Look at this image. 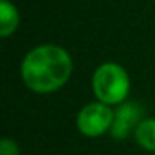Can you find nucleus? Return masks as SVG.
Masks as SVG:
<instances>
[{
    "label": "nucleus",
    "mask_w": 155,
    "mask_h": 155,
    "mask_svg": "<svg viewBox=\"0 0 155 155\" xmlns=\"http://www.w3.org/2000/svg\"><path fill=\"white\" fill-rule=\"evenodd\" d=\"M114 124V108L107 104L95 100L84 105L75 117V127L85 137H102L110 132Z\"/></svg>",
    "instance_id": "obj_3"
},
{
    "label": "nucleus",
    "mask_w": 155,
    "mask_h": 155,
    "mask_svg": "<svg viewBox=\"0 0 155 155\" xmlns=\"http://www.w3.org/2000/svg\"><path fill=\"white\" fill-rule=\"evenodd\" d=\"M0 155H20L18 143L10 137H4L0 140Z\"/></svg>",
    "instance_id": "obj_7"
},
{
    "label": "nucleus",
    "mask_w": 155,
    "mask_h": 155,
    "mask_svg": "<svg viewBox=\"0 0 155 155\" xmlns=\"http://www.w3.org/2000/svg\"><path fill=\"white\" fill-rule=\"evenodd\" d=\"M128 72L117 62H104L92 75V92L102 104L117 107L125 102L130 94Z\"/></svg>",
    "instance_id": "obj_2"
},
{
    "label": "nucleus",
    "mask_w": 155,
    "mask_h": 155,
    "mask_svg": "<svg viewBox=\"0 0 155 155\" xmlns=\"http://www.w3.org/2000/svg\"><path fill=\"white\" fill-rule=\"evenodd\" d=\"M74 72V60L67 48L40 44L30 48L20 62L24 85L34 94L47 95L60 90Z\"/></svg>",
    "instance_id": "obj_1"
},
{
    "label": "nucleus",
    "mask_w": 155,
    "mask_h": 155,
    "mask_svg": "<svg viewBox=\"0 0 155 155\" xmlns=\"http://www.w3.org/2000/svg\"><path fill=\"white\" fill-rule=\"evenodd\" d=\"M153 155H155V153H153Z\"/></svg>",
    "instance_id": "obj_8"
},
{
    "label": "nucleus",
    "mask_w": 155,
    "mask_h": 155,
    "mask_svg": "<svg viewBox=\"0 0 155 155\" xmlns=\"http://www.w3.org/2000/svg\"><path fill=\"white\" fill-rule=\"evenodd\" d=\"M143 118V108L138 102L125 100L114 108V124L108 134L114 140H125L134 135L135 128Z\"/></svg>",
    "instance_id": "obj_4"
},
{
    "label": "nucleus",
    "mask_w": 155,
    "mask_h": 155,
    "mask_svg": "<svg viewBox=\"0 0 155 155\" xmlns=\"http://www.w3.org/2000/svg\"><path fill=\"white\" fill-rule=\"evenodd\" d=\"M20 25V14L10 0H0V37L8 38Z\"/></svg>",
    "instance_id": "obj_5"
},
{
    "label": "nucleus",
    "mask_w": 155,
    "mask_h": 155,
    "mask_svg": "<svg viewBox=\"0 0 155 155\" xmlns=\"http://www.w3.org/2000/svg\"><path fill=\"white\" fill-rule=\"evenodd\" d=\"M134 138L143 150L155 153V117H145L135 128Z\"/></svg>",
    "instance_id": "obj_6"
}]
</instances>
